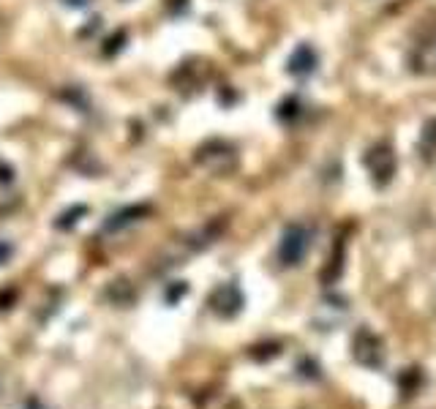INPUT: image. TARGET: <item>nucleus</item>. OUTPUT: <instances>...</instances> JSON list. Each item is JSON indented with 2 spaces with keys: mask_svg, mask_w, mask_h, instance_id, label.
<instances>
[{
  "mask_svg": "<svg viewBox=\"0 0 436 409\" xmlns=\"http://www.w3.org/2000/svg\"><path fill=\"white\" fill-rule=\"evenodd\" d=\"M308 251V232L303 227H289L281 238V262L284 265H297Z\"/></svg>",
  "mask_w": 436,
  "mask_h": 409,
  "instance_id": "f257e3e1",
  "label": "nucleus"
},
{
  "mask_svg": "<svg viewBox=\"0 0 436 409\" xmlns=\"http://www.w3.org/2000/svg\"><path fill=\"white\" fill-rule=\"evenodd\" d=\"M368 166H371V172L376 175V180L385 183L393 175V169H395V159H393V153H385V161H379V153L373 150L371 156H368Z\"/></svg>",
  "mask_w": 436,
  "mask_h": 409,
  "instance_id": "7ed1b4c3",
  "label": "nucleus"
},
{
  "mask_svg": "<svg viewBox=\"0 0 436 409\" xmlns=\"http://www.w3.org/2000/svg\"><path fill=\"white\" fill-rule=\"evenodd\" d=\"M355 358L363 363V366H382V344L376 336H371L368 330H360L355 339Z\"/></svg>",
  "mask_w": 436,
  "mask_h": 409,
  "instance_id": "f03ea898",
  "label": "nucleus"
}]
</instances>
